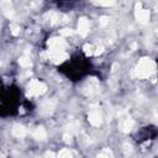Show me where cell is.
I'll return each mask as SVG.
<instances>
[{"label": "cell", "instance_id": "cell-1", "mask_svg": "<svg viewBox=\"0 0 158 158\" xmlns=\"http://www.w3.org/2000/svg\"><path fill=\"white\" fill-rule=\"evenodd\" d=\"M153 71H154V63L152 61L147 60V58H143L137 65L136 74L138 78H147Z\"/></svg>", "mask_w": 158, "mask_h": 158}, {"label": "cell", "instance_id": "cell-2", "mask_svg": "<svg viewBox=\"0 0 158 158\" xmlns=\"http://www.w3.org/2000/svg\"><path fill=\"white\" fill-rule=\"evenodd\" d=\"M47 87L45 83L42 82H37V80H32L30 84L27 85V94L29 95H38V94H43L46 91Z\"/></svg>", "mask_w": 158, "mask_h": 158}, {"label": "cell", "instance_id": "cell-3", "mask_svg": "<svg viewBox=\"0 0 158 158\" xmlns=\"http://www.w3.org/2000/svg\"><path fill=\"white\" fill-rule=\"evenodd\" d=\"M56 105H57V100H56V99H49V100L45 101L42 104V106H41V114H42V115L51 114L54 110Z\"/></svg>", "mask_w": 158, "mask_h": 158}, {"label": "cell", "instance_id": "cell-4", "mask_svg": "<svg viewBox=\"0 0 158 158\" xmlns=\"http://www.w3.org/2000/svg\"><path fill=\"white\" fill-rule=\"evenodd\" d=\"M84 89H85L87 94L91 95V94H94V93H96V91H98L99 84H98V82L95 79H89L88 83H87V85L84 87Z\"/></svg>", "mask_w": 158, "mask_h": 158}, {"label": "cell", "instance_id": "cell-5", "mask_svg": "<svg viewBox=\"0 0 158 158\" xmlns=\"http://www.w3.org/2000/svg\"><path fill=\"white\" fill-rule=\"evenodd\" d=\"M89 122L93 125V126H100L101 125V116L98 111H91L88 116Z\"/></svg>", "mask_w": 158, "mask_h": 158}, {"label": "cell", "instance_id": "cell-6", "mask_svg": "<svg viewBox=\"0 0 158 158\" xmlns=\"http://www.w3.org/2000/svg\"><path fill=\"white\" fill-rule=\"evenodd\" d=\"M78 31L82 36H85L89 31V22L87 19H80L78 22Z\"/></svg>", "mask_w": 158, "mask_h": 158}, {"label": "cell", "instance_id": "cell-7", "mask_svg": "<svg viewBox=\"0 0 158 158\" xmlns=\"http://www.w3.org/2000/svg\"><path fill=\"white\" fill-rule=\"evenodd\" d=\"M64 45L65 43L62 38H52V40H49V42H48V46L52 49H61V51H63Z\"/></svg>", "mask_w": 158, "mask_h": 158}, {"label": "cell", "instance_id": "cell-8", "mask_svg": "<svg viewBox=\"0 0 158 158\" xmlns=\"http://www.w3.org/2000/svg\"><path fill=\"white\" fill-rule=\"evenodd\" d=\"M1 9H3V12L5 14L6 18H12L14 10H12V5H11L10 1H3L1 3Z\"/></svg>", "mask_w": 158, "mask_h": 158}, {"label": "cell", "instance_id": "cell-9", "mask_svg": "<svg viewBox=\"0 0 158 158\" xmlns=\"http://www.w3.org/2000/svg\"><path fill=\"white\" fill-rule=\"evenodd\" d=\"M12 135L16 137H24L26 135V129L21 126V125H15L12 127Z\"/></svg>", "mask_w": 158, "mask_h": 158}, {"label": "cell", "instance_id": "cell-10", "mask_svg": "<svg viewBox=\"0 0 158 158\" xmlns=\"http://www.w3.org/2000/svg\"><path fill=\"white\" fill-rule=\"evenodd\" d=\"M136 16H137L138 21L142 22V24H146L148 21V19H149V14L146 10H138L137 14H136Z\"/></svg>", "mask_w": 158, "mask_h": 158}, {"label": "cell", "instance_id": "cell-11", "mask_svg": "<svg viewBox=\"0 0 158 158\" xmlns=\"http://www.w3.org/2000/svg\"><path fill=\"white\" fill-rule=\"evenodd\" d=\"M132 126H134V121H132L131 119H125L122 122H121V130L123 131V132H129V131H131V129H132Z\"/></svg>", "mask_w": 158, "mask_h": 158}, {"label": "cell", "instance_id": "cell-12", "mask_svg": "<svg viewBox=\"0 0 158 158\" xmlns=\"http://www.w3.org/2000/svg\"><path fill=\"white\" fill-rule=\"evenodd\" d=\"M34 137L37 138V140H45L47 137V134H46V130L43 127H37L35 131H34Z\"/></svg>", "mask_w": 158, "mask_h": 158}, {"label": "cell", "instance_id": "cell-13", "mask_svg": "<svg viewBox=\"0 0 158 158\" xmlns=\"http://www.w3.org/2000/svg\"><path fill=\"white\" fill-rule=\"evenodd\" d=\"M19 62H20V65H21V67H24V68H27V67H30V65H31V60H30V57L27 54H24L19 60Z\"/></svg>", "mask_w": 158, "mask_h": 158}, {"label": "cell", "instance_id": "cell-14", "mask_svg": "<svg viewBox=\"0 0 158 158\" xmlns=\"http://www.w3.org/2000/svg\"><path fill=\"white\" fill-rule=\"evenodd\" d=\"M58 157H60V158H73L72 153L69 152V149H67V148L62 149V151L60 152V154H58Z\"/></svg>", "mask_w": 158, "mask_h": 158}, {"label": "cell", "instance_id": "cell-15", "mask_svg": "<svg viewBox=\"0 0 158 158\" xmlns=\"http://www.w3.org/2000/svg\"><path fill=\"white\" fill-rule=\"evenodd\" d=\"M49 20H51V25H54L56 22H58V20H60V15L57 12H51L49 14Z\"/></svg>", "mask_w": 158, "mask_h": 158}, {"label": "cell", "instance_id": "cell-16", "mask_svg": "<svg viewBox=\"0 0 158 158\" xmlns=\"http://www.w3.org/2000/svg\"><path fill=\"white\" fill-rule=\"evenodd\" d=\"M10 30H11V34H12L14 36H18V35L20 34V27H19L16 24H12V25H11V26H10Z\"/></svg>", "mask_w": 158, "mask_h": 158}, {"label": "cell", "instance_id": "cell-17", "mask_svg": "<svg viewBox=\"0 0 158 158\" xmlns=\"http://www.w3.org/2000/svg\"><path fill=\"white\" fill-rule=\"evenodd\" d=\"M78 127H79V125H78V122H74V123H72V125H69V131H71V135L72 134H77V131H78Z\"/></svg>", "mask_w": 158, "mask_h": 158}, {"label": "cell", "instance_id": "cell-18", "mask_svg": "<svg viewBox=\"0 0 158 158\" xmlns=\"http://www.w3.org/2000/svg\"><path fill=\"white\" fill-rule=\"evenodd\" d=\"M74 34V31L71 30V29H64V30H61V35L62 36H71Z\"/></svg>", "mask_w": 158, "mask_h": 158}, {"label": "cell", "instance_id": "cell-19", "mask_svg": "<svg viewBox=\"0 0 158 158\" xmlns=\"http://www.w3.org/2000/svg\"><path fill=\"white\" fill-rule=\"evenodd\" d=\"M91 48H93V47H91L90 45H85V46H84V52H85L87 54H91V53H93Z\"/></svg>", "mask_w": 158, "mask_h": 158}, {"label": "cell", "instance_id": "cell-20", "mask_svg": "<svg viewBox=\"0 0 158 158\" xmlns=\"http://www.w3.org/2000/svg\"><path fill=\"white\" fill-rule=\"evenodd\" d=\"M107 24H109V20H107V18H106V16H103L101 20H100V25H101V26H106Z\"/></svg>", "mask_w": 158, "mask_h": 158}, {"label": "cell", "instance_id": "cell-21", "mask_svg": "<svg viewBox=\"0 0 158 158\" xmlns=\"http://www.w3.org/2000/svg\"><path fill=\"white\" fill-rule=\"evenodd\" d=\"M123 148H125V153H131V151H132V149H131V145H127V143H125L123 145Z\"/></svg>", "mask_w": 158, "mask_h": 158}, {"label": "cell", "instance_id": "cell-22", "mask_svg": "<svg viewBox=\"0 0 158 158\" xmlns=\"http://www.w3.org/2000/svg\"><path fill=\"white\" fill-rule=\"evenodd\" d=\"M96 5H104V6H109V5H112L114 4V1H105V3H95Z\"/></svg>", "mask_w": 158, "mask_h": 158}, {"label": "cell", "instance_id": "cell-23", "mask_svg": "<svg viewBox=\"0 0 158 158\" xmlns=\"http://www.w3.org/2000/svg\"><path fill=\"white\" fill-rule=\"evenodd\" d=\"M103 51H104V47H103V46L98 47V48H96V51H95V54H96V56H98V54H100Z\"/></svg>", "mask_w": 158, "mask_h": 158}, {"label": "cell", "instance_id": "cell-24", "mask_svg": "<svg viewBox=\"0 0 158 158\" xmlns=\"http://www.w3.org/2000/svg\"><path fill=\"white\" fill-rule=\"evenodd\" d=\"M45 157H46V158H54V153H53V152H47V153L45 154Z\"/></svg>", "mask_w": 158, "mask_h": 158}, {"label": "cell", "instance_id": "cell-25", "mask_svg": "<svg viewBox=\"0 0 158 158\" xmlns=\"http://www.w3.org/2000/svg\"><path fill=\"white\" fill-rule=\"evenodd\" d=\"M64 141H65V142H71V135H68V134H65L64 136Z\"/></svg>", "mask_w": 158, "mask_h": 158}, {"label": "cell", "instance_id": "cell-26", "mask_svg": "<svg viewBox=\"0 0 158 158\" xmlns=\"http://www.w3.org/2000/svg\"><path fill=\"white\" fill-rule=\"evenodd\" d=\"M0 157H1V153H0Z\"/></svg>", "mask_w": 158, "mask_h": 158}]
</instances>
